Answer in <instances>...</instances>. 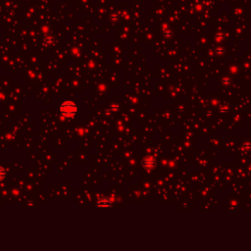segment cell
I'll list each match as a JSON object with an SVG mask.
<instances>
[{
  "instance_id": "1",
  "label": "cell",
  "mask_w": 251,
  "mask_h": 251,
  "mask_svg": "<svg viewBox=\"0 0 251 251\" xmlns=\"http://www.w3.org/2000/svg\"><path fill=\"white\" fill-rule=\"evenodd\" d=\"M60 112H61L62 115L66 117H73L77 114V107L75 103H73L71 101H66L60 106Z\"/></svg>"
},
{
  "instance_id": "2",
  "label": "cell",
  "mask_w": 251,
  "mask_h": 251,
  "mask_svg": "<svg viewBox=\"0 0 251 251\" xmlns=\"http://www.w3.org/2000/svg\"><path fill=\"white\" fill-rule=\"evenodd\" d=\"M97 204L100 207H110L112 205V203L109 198H102L98 201Z\"/></svg>"
},
{
  "instance_id": "3",
  "label": "cell",
  "mask_w": 251,
  "mask_h": 251,
  "mask_svg": "<svg viewBox=\"0 0 251 251\" xmlns=\"http://www.w3.org/2000/svg\"><path fill=\"white\" fill-rule=\"evenodd\" d=\"M5 175H6V173L4 171V169L2 167H0V181L5 178Z\"/></svg>"
}]
</instances>
